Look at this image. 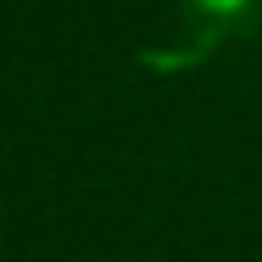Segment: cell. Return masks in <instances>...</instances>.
<instances>
[{"mask_svg":"<svg viewBox=\"0 0 262 262\" xmlns=\"http://www.w3.org/2000/svg\"><path fill=\"white\" fill-rule=\"evenodd\" d=\"M251 6L257 0H184L179 6V17H173V34H167V45L157 51H145V61L157 67V73H184V67H201L246 17H251Z\"/></svg>","mask_w":262,"mask_h":262,"instance_id":"obj_1","label":"cell"}]
</instances>
